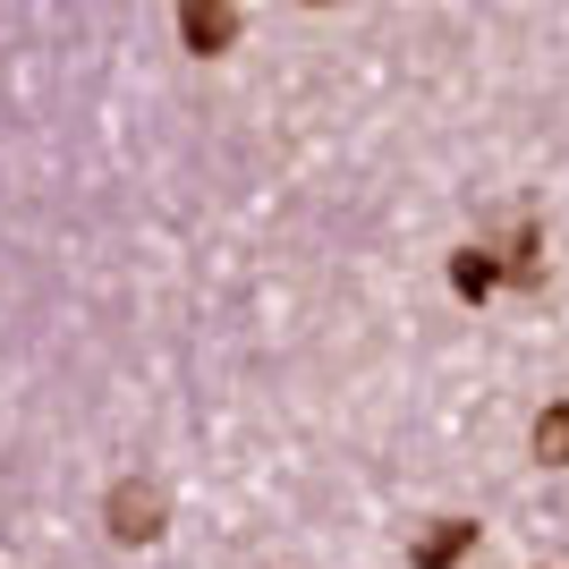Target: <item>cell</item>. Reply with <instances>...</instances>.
I'll list each match as a JSON object with an SVG mask.
<instances>
[{
    "mask_svg": "<svg viewBox=\"0 0 569 569\" xmlns=\"http://www.w3.org/2000/svg\"><path fill=\"white\" fill-rule=\"evenodd\" d=\"M162 519H170V501H162V485H153V476H119L111 501H102V527H111L119 545H153V536H162Z\"/></svg>",
    "mask_w": 569,
    "mask_h": 569,
    "instance_id": "obj_1",
    "label": "cell"
},
{
    "mask_svg": "<svg viewBox=\"0 0 569 569\" xmlns=\"http://www.w3.org/2000/svg\"><path fill=\"white\" fill-rule=\"evenodd\" d=\"M468 552H476V519H433L426 536H417L408 561H417V569H459Z\"/></svg>",
    "mask_w": 569,
    "mask_h": 569,
    "instance_id": "obj_2",
    "label": "cell"
},
{
    "mask_svg": "<svg viewBox=\"0 0 569 569\" xmlns=\"http://www.w3.org/2000/svg\"><path fill=\"white\" fill-rule=\"evenodd\" d=\"M536 459H545V468H569V400H552L545 417H536Z\"/></svg>",
    "mask_w": 569,
    "mask_h": 569,
    "instance_id": "obj_3",
    "label": "cell"
},
{
    "mask_svg": "<svg viewBox=\"0 0 569 569\" xmlns=\"http://www.w3.org/2000/svg\"><path fill=\"white\" fill-rule=\"evenodd\" d=\"M451 281H459V298H485V289H493V281H501V263H493V256H485V247H468V256H459V263H451Z\"/></svg>",
    "mask_w": 569,
    "mask_h": 569,
    "instance_id": "obj_4",
    "label": "cell"
}]
</instances>
